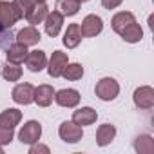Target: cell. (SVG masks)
Instances as JSON below:
<instances>
[{
  "mask_svg": "<svg viewBox=\"0 0 154 154\" xmlns=\"http://www.w3.org/2000/svg\"><path fill=\"white\" fill-rule=\"evenodd\" d=\"M47 13H49V8H47L45 2H35L24 18H26L31 26H38V24H42V22L45 20Z\"/></svg>",
  "mask_w": 154,
  "mask_h": 154,
  "instance_id": "12",
  "label": "cell"
},
{
  "mask_svg": "<svg viewBox=\"0 0 154 154\" xmlns=\"http://www.w3.org/2000/svg\"><path fill=\"white\" fill-rule=\"evenodd\" d=\"M122 2H123V0H102V6L105 9H116Z\"/></svg>",
  "mask_w": 154,
  "mask_h": 154,
  "instance_id": "29",
  "label": "cell"
},
{
  "mask_svg": "<svg viewBox=\"0 0 154 154\" xmlns=\"http://www.w3.org/2000/svg\"><path fill=\"white\" fill-rule=\"evenodd\" d=\"M132 22H136V18H134V15H132L131 11H120V13H116V15L112 17L111 26H112V31L120 35V33H122L129 24H132Z\"/></svg>",
  "mask_w": 154,
  "mask_h": 154,
  "instance_id": "17",
  "label": "cell"
},
{
  "mask_svg": "<svg viewBox=\"0 0 154 154\" xmlns=\"http://www.w3.org/2000/svg\"><path fill=\"white\" fill-rule=\"evenodd\" d=\"M103 29V20L98 17V15H87L82 24H80V31H82V36L85 38H91V36H96L100 35Z\"/></svg>",
  "mask_w": 154,
  "mask_h": 154,
  "instance_id": "8",
  "label": "cell"
},
{
  "mask_svg": "<svg viewBox=\"0 0 154 154\" xmlns=\"http://www.w3.org/2000/svg\"><path fill=\"white\" fill-rule=\"evenodd\" d=\"M94 93H96V96H98L100 100H103V102H112V100L120 94V84H118L114 78H111V76H105V78H102V80L96 84Z\"/></svg>",
  "mask_w": 154,
  "mask_h": 154,
  "instance_id": "1",
  "label": "cell"
},
{
  "mask_svg": "<svg viewBox=\"0 0 154 154\" xmlns=\"http://www.w3.org/2000/svg\"><path fill=\"white\" fill-rule=\"evenodd\" d=\"M54 89L53 85H47V84H42L38 87H35V102L38 107H49L54 100Z\"/></svg>",
  "mask_w": 154,
  "mask_h": 154,
  "instance_id": "14",
  "label": "cell"
},
{
  "mask_svg": "<svg viewBox=\"0 0 154 154\" xmlns=\"http://www.w3.org/2000/svg\"><path fill=\"white\" fill-rule=\"evenodd\" d=\"M78 2H80V4H82V2H87V0H78Z\"/></svg>",
  "mask_w": 154,
  "mask_h": 154,
  "instance_id": "31",
  "label": "cell"
},
{
  "mask_svg": "<svg viewBox=\"0 0 154 154\" xmlns=\"http://www.w3.org/2000/svg\"><path fill=\"white\" fill-rule=\"evenodd\" d=\"M26 65L31 72H40L44 67H47V56L44 51L40 49H35V51H27V56H26Z\"/></svg>",
  "mask_w": 154,
  "mask_h": 154,
  "instance_id": "10",
  "label": "cell"
},
{
  "mask_svg": "<svg viewBox=\"0 0 154 154\" xmlns=\"http://www.w3.org/2000/svg\"><path fill=\"white\" fill-rule=\"evenodd\" d=\"M69 63V56L67 53H62V51H54L49 58V63H47V72L51 78H58V76H62L65 65Z\"/></svg>",
  "mask_w": 154,
  "mask_h": 154,
  "instance_id": "7",
  "label": "cell"
},
{
  "mask_svg": "<svg viewBox=\"0 0 154 154\" xmlns=\"http://www.w3.org/2000/svg\"><path fill=\"white\" fill-rule=\"evenodd\" d=\"M18 20H22V15L18 11V8L13 2H4L0 0V26L11 29Z\"/></svg>",
  "mask_w": 154,
  "mask_h": 154,
  "instance_id": "2",
  "label": "cell"
},
{
  "mask_svg": "<svg viewBox=\"0 0 154 154\" xmlns=\"http://www.w3.org/2000/svg\"><path fill=\"white\" fill-rule=\"evenodd\" d=\"M15 138V129H8L0 125V145H9Z\"/></svg>",
  "mask_w": 154,
  "mask_h": 154,
  "instance_id": "26",
  "label": "cell"
},
{
  "mask_svg": "<svg viewBox=\"0 0 154 154\" xmlns=\"http://www.w3.org/2000/svg\"><path fill=\"white\" fill-rule=\"evenodd\" d=\"M44 26H45V33H47L51 38L58 36L60 31H62V26H63V15L58 13L56 9L51 11V13H47L45 20H44Z\"/></svg>",
  "mask_w": 154,
  "mask_h": 154,
  "instance_id": "11",
  "label": "cell"
},
{
  "mask_svg": "<svg viewBox=\"0 0 154 154\" xmlns=\"http://www.w3.org/2000/svg\"><path fill=\"white\" fill-rule=\"evenodd\" d=\"M98 118V112L93 109V107H82L78 111H74L72 112V122L76 125H80V127H85V125H93Z\"/></svg>",
  "mask_w": 154,
  "mask_h": 154,
  "instance_id": "15",
  "label": "cell"
},
{
  "mask_svg": "<svg viewBox=\"0 0 154 154\" xmlns=\"http://www.w3.org/2000/svg\"><path fill=\"white\" fill-rule=\"evenodd\" d=\"M114 138H116V127H114V125L103 123V125L98 127V131H96V143H98L100 147L109 145Z\"/></svg>",
  "mask_w": 154,
  "mask_h": 154,
  "instance_id": "18",
  "label": "cell"
},
{
  "mask_svg": "<svg viewBox=\"0 0 154 154\" xmlns=\"http://www.w3.org/2000/svg\"><path fill=\"white\" fill-rule=\"evenodd\" d=\"M62 76H63L65 80H69V82L80 80L82 76H84V67H82V63H67L65 69H63V72H62Z\"/></svg>",
  "mask_w": 154,
  "mask_h": 154,
  "instance_id": "25",
  "label": "cell"
},
{
  "mask_svg": "<svg viewBox=\"0 0 154 154\" xmlns=\"http://www.w3.org/2000/svg\"><path fill=\"white\" fill-rule=\"evenodd\" d=\"M134 149L140 154H152L154 152V140L149 134H140L134 140Z\"/></svg>",
  "mask_w": 154,
  "mask_h": 154,
  "instance_id": "24",
  "label": "cell"
},
{
  "mask_svg": "<svg viewBox=\"0 0 154 154\" xmlns=\"http://www.w3.org/2000/svg\"><path fill=\"white\" fill-rule=\"evenodd\" d=\"M0 154H2V145H0Z\"/></svg>",
  "mask_w": 154,
  "mask_h": 154,
  "instance_id": "32",
  "label": "cell"
},
{
  "mask_svg": "<svg viewBox=\"0 0 154 154\" xmlns=\"http://www.w3.org/2000/svg\"><path fill=\"white\" fill-rule=\"evenodd\" d=\"M58 134L65 143H78L84 136V131H82L80 125H76L71 120V122H62V125L58 129Z\"/></svg>",
  "mask_w": 154,
  "mask_h": 154,
  "instance_id": "5",
  "label": "cell"
},
{
  "mask_svg": "<svg viewBox=\"0 0 154 154\" xmlns=\"http://www.w3.org/2000/svg\"><path fill=\"white\" fill-rule=\"evenodd\" d=\"M54 102L60 105V107H67V109H72L80 103V93L76 89H62V91H56L54 93Z\"/></svg>",
  "mask_w": 154,
  "mask_h": 154,
  "instance_id": "9",
  "label": "cell"
},
{
  "mask_svg": "<svg viewBox=\"0 0 154 154\" xmlns=\"http://www.w3.org/2000/svg\"><path fill=\"white\" fill-rule=\"evenodd\" d=\"M35 2H45V0H35Z\"/></svg>",
  "mask_w": 154,
  "mask_h": 154,
  "instance_id": "30",
  "label": "cell"
},
{
  "mask_svg": "<svg viewBox=\"0 0 154 154\" xmlns=\"http://www.w3.org/2000/svg\"><path fill=\"white\" fill-rule=\"evenodd\" d=\"M49 154V147H45V145H42V143H31V147H29V154Z\"/></svg>",
  "mask_w": 154,
  "mask_h": 154,
  "instance_id": "28",
  "label": "cell"
},
{
  "mask_svg": "<svg viewBox=\"0 0 154 154\" xmlns=\"http://www.w3.org/2000/svg\"><path fill=\"white\" fill-rule=\"evenodd\" d=\"M54 9L62 13L63 17H74L80 11V2L78 0H56Z\"/></svg>",
  "mask_w": 154,
  "mask_h": 154,
  "instance_id": "23",
  "label": "cell"
},
{
  "mask_svg": "<svg viewBox=\"0 0 154 154\" xmlns=\"http://www.w3.org/2000/svg\"><path fill=\"white\" fill-rule=\"evenodd\" d=\"M22 120V112L18 109H6L0 112V125L8 127V129H15Z\"/></svg>",
  "mask_w": 154,
  "mask_h": 154,
  "instance_id": "20",
  "label": "cell"
},
{
  "mask_svg": "<svg viewBox=\"0 0 154 154\" xmlns=\"http://www.w3.org/2000/svg\"><path fill=\"white\" fill-rule=\"evenodd\" d=\"M6 56H8V62H13V63H22L27 56V45L24 44H13L8 47L6 51Z\"/></svg>",
  "mask_w": 154,
  "mask_h": 154,
  "instance_id": "21",
  "label": "cell"
},
{
  "mask_svg": "<svg viewBox=\"0 0 154 154\" xmlns=\"http://www.w3.org/2000/svg\"><path fill=\"white\" fill-rule=\"evenodd\" d=\"M0 72L8 82H18L22 78V67L20 63H13V62H6L0 67Z\"/></svg>",
  "mask_w": 154,
  "mask_h": 154,
  "instance_id": "22",
  "label": "cell"
},
{
  "mask_svg": "<svg viewBox=\"0 0 154 154\" xmlns=\"http://www.w3.org/2000/svg\"><path fill=\"white\" fill-rule=\"evenodd\" d=\"M63 45L67 49H74L78 47L80 42H82V31H80V24H69L67 26V31L63 33Z\"/></svg>",
  "mask_w": 154,
  "mask_h": 154,
  "instance_id": "16",
  "label": "cell"
},
{
  "mask_svg": "<svg viewBox=\"0 0 154 154\" xmlns=\"http://www.w3.org/2000/svg\"><path fill=\"white\" fill-rule=\"evenodd\" d=\"M40 136H42V125H40V122H36V120L26 122V123L22 125L20 132H18V140H20L22 143H27V145L36 143V141L40 140Z\"/></svg>",
  "mask_w": 154,
  "mask_h": 154,
  "instance_id": "3",
  "label": "cell"
},
{
  "mask_svg": "<svg viewBox=\"0 0 154 154\" xmlns=\"http://www.w3.org/2000/svg\"><path fill=\"white\" fill-rule=\"evenodd\" d=\"M13 4L18 8V11H20V15H22V18L27 15V11L31 9V6L35 4V0H13Z\"/></svg>",
  "mask_w": 154,
  "mask_h": 154,
  "instance_id": "27",
  "label": "cell"
},
{
  "mask_svg": "<svg viewBox=\"0 0 154 154\" xmlns=\"http://www.w3.org/2000/svg\"><path fill=\"white\" fill-rule=\"evenodd\" d=\"M120 36H122L127 44H138V42L143 38V29H141V26H140L138 22H132V24H129V26L120 33Z\"/></svg>",
  "mask_w": 154,
  "mask_h": 154,
  "instance_id": "19",
  "label": "cell"
},
{
  "mask_svg": "<svg viewBox=\"0 0 154 154\" xmlns=\"http://www.w3.org/2000/svg\"><path fill=\"white\" fill-rule=\"evenodd\" d=\"M11 98L15 103L20 105H29L35 102V87L31 84H18L11 91Z\"/></svg>",
  "mask_w": 154,
  "mask_h": 154,
  "instance_id": "6",
  "label": "cell"
},
{
  "mask_svg": "<svg viewBox=\"0 0 154 154\" xmlns=\"http://www.w3.org/2000/svg\"><path fill=\"white\" fill-rule=\"evenodd\" d=\"M40 40H42V35H40V31L36 29V26H27V27H24V29H20V31L17 33V42H18V44H24V45H27V47L36 45Z\"/></svg>",
  "mask_w": 154,
  "mask_h": 154,
  "instance_id": "13",
  "label": "cell"
},
{
  "mask_svg": "<svg viewBox=\"0 0 154 154\" xmlns=\"http://www.w3.org/2000/svg\"><path fill=\"white\" fill-rule=\"evenodd\" d=\"M132 102L138 109H143V111H149L154 107V89L150 85H141L134 91L132 94Z\"/></svg>",
  "mask_w": 154,
  "mask_h": 154,
  "instance_id": "4",
  "label": "cell"
}]
</instances>
